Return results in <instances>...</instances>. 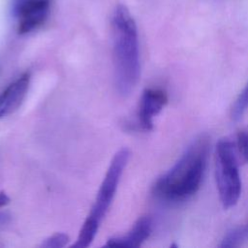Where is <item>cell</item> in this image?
Here are the masks:
<instances>
[{
  "label": "cell",
  "mask_w": 248,
  "mask_h": 248,
  "mask_svg": "<svg viewBox=\"0 0 248 248\" xmlns=\"http://www.w3.org/2000/svg\"><path fill=\"white\" fill-rule=\"evenodd\" d=\"M209 150L207 136L197 138L174 165L154 185L155 195L167 202H183L200 188L204 174Z\"/></svg>",
  "instance_id": "cell-1"
},
{
  "label": "cell",
  "mask_w": 248,
  "mask_h": 248,
  "mask_svg": "<svg viewBox=\"0 0 248 248\" xmlns=\"http://www.w3.org/2000/svg\"><path fill=\"white\" fill-rule=\"evenodd\" d=\"M115 86L120 95H129L140 78L139 34L136 21L124 5L112 16Z\"/></svg>",
  "instance_id": "cell-2"
},
{
  "label": "cell",
  "mask_w": 248,
  "mask_h": 248,
  "mask_svg": "<svg viewBox=\"0 0 248 248\" xmlns=\"http://www.w3.org/2000/svg\"><path fill=\"white\" fill-rule=\"evenodd\" d=\"M129 158L130 151L127 148L118 150L113 156L98 191L96 201L82 225L77 242L73 245L74 247L85 248L93 241L99 227L112 202L117 190V185Z\"/></svg>",
  "instance_id": "cell-3"
},
{
  "label": "cell",
  "mask_w": 248,
  "mask_h": 248,
  "mask_svg": "<svg viewBox=\"0 0 248 248\" xmlns=\"http://www.w3.org/2000/svg\"><path fill=\"white\" fill-rule=\"evenodd\" d=\"M240 164L233 140L224 138L218 140L215 151V178L224 208L234 206L241 196Z\"/></svg>",
  "instance_id": "cell-4"
},
{
  "label": "cell",
  "mask_w": 248,
  "mask_h": 248,
  "mask_svg": "<svg viewBox=\"0 0 248 248\" xmlns=\"http://www.w3.org/2000/svg\"><path fill=\"white\" fill-rule=\"evenodd\" d=\"M50 0H14V14L20 34L30 33L46 21Z\"/></svg>",
  "instance_id": "cell-5"
},
{
  "label": "cell",
  "mask_w": 248,
  "mask_h": 248,
  "mask_svg": "<svg viewBox=\"0 0 248 248\" xmlns=\"http://www.w3.org/2000/svg\"><path fill=\"white\" fill-rule=\"evenodd\" d=\"M30 84V74L24 73L0 93V119L15 112L22 104Z\"/></svg>",
  "instance_id": "cell-6"
},
{
  "label": "cell",
  "mask_w": 248,
  "mask_h": 248,
  "mask_svg": "<svg viewBox=\"0 0 248 248\" xmlns=\"http://www.w3.org/2000/svg\"><path fill=\"white\" fill-rule=\"evenodd\" d=\"M167 102L166 93L160 89L147 88L142 92L139 108V121L142 129L152 130L153 118L163 109Z\"/></svg>",
  "instance_id": "cell-7"
},
{
  "label": "cell",
  "mask_w": 248,
  "mask_h": 248,
  "mask_svg": "<svg viewBox=\"0 0 248 248\" xmlns=\"http://www.w3.org/2000/svg\"><path fill=\"white\" fill-rule=\"evenodd\" d=\"M152 230L151 219L147 216L140 218L131 231L118 237H112L108 240L107 246L117 248H135L140 247L150 235Z\"/></svg>",
  "instance_id": "cell-8"
},
{
  "label": "cell",
  "mask_w": 248,
  "mask_h": 248,
  "mask_svg": "<svg viewBox=\"0 0 248 248\" xmlns=\"http://www.w3.org/2000/svg\"><path fill=\"white\" fill-rule=\"evenodd\" d=\"M248 239V222L226 233L220 247H236Z\"/></svg>",
  "instance_id": "cell-9"
},
{
  "label": "cell",
  "mask_w": 248,
  "mask_h": 248,
  "mask_svg": "<svg viewBox=\"0 0 248 248\" xmlns=\"http://www.w3.org/2000/svg\"><path fill=\"white\" fill-rule=\"evenodd\" d=\"M248 108V82L243 88V90L239 93L236 98L233 106L232 107L231 116L233 120H238L242 117L245 111Z\"/></svg>",
  "instance_id": "cell-10"
},
{
  "label": "cell",
  "mask_w": 248,
  "mask_h": 248,
  "mask_svg": "<svg viewBox=\"0 0 248 248\" xmlns=\"http://www.w3.org/2000/svg\"><path fill=\"white\" fill-rule=\"evenodd\" d=\"M234 146L241 164L248 163V131H239L234 140Z\"/></svg>",
  "instance_id": "cell-11"
},
{
  "label": "cell",
  "mask_w": 248,
  "mask_h": 248,
  "mask_svg": "<svg viewBox=\"0 0 248 248\" xmlns=\"http://www.w3.org/2000/svg\"><path fill=\"white\" fill-rule=\"evenodd\" d=\"M69 241V236L63 232H57L47 237L43 243L42 247L45 248H61L67 245Z\"/></svg>",
  "instance_id": "cell-12"
},
{
  "label": "cell",
  "mask_w": 248,
  "mask_h": 248,
  "mask_svg": "<svg viewBox=\"0 0 248 248\" xmlns=\"http://www.w3.org/2000/svg\"><path fill=\"white\" fill-rule=\"evenodd\" d=\"M9 202H10L9 197L4 192H1L0 193V207L5 206L6 204L9 203Z\"/></svg>",
  "instance_id": "cell-13"
}]
</instances>
